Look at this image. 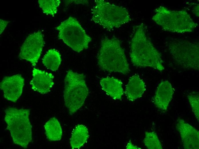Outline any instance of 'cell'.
<instances>
[{
  "label": "cell",
  "mask_w": 199,
  "mask_h": 149,
  "mask_svg": "<svg viewBox=\"0 0 199 149\" xmlns=\"http://www.w3.org/2000/svg\"><path fill=\"white\" fill-rule=\"evenodd\" d=\"M0 34L4 30L9 21L0 19Z\"/></svg>",
  "instance_id": "cell-22"
},
{
  "label": "cell",
  "mask_w": 199,
  "mask_h": 149,
  "mask_svg": "<svg viewBox=\"0 0 199 149\" xmlns=\"http://www.w3.org/2000/svg\"><path fill=\"white\" fill-rule=\"evenodd\" d=\"M176 128L184 149H199V132L197 130L180 118L176 120Z\"/></svg>",
  "instance_id": "cell-11"
},
{
  "label": "cell",
  "mask_w": 199,
  "mask_h": 149,
  "mask_svg": "<svg viewBox=\"0 0 199 149\" xmlns=\"http://www.w3.org/2000/svg\"><path fill=\"white\" fill-rule=\"evenodd\" d=\"M85 78L83 74L69 70L65 78L64 103L71 115L82 106L88 94L89 90Z\"/></svg>",
  "instance_id": "cell-6"
},
{
  "label": "cell",
  "mask_w": 199,
  "mask_h": 149,
  "mask_svg": "<svg viewBox=\"0 0 199 149\" xmlns=\"http://www.w3.org/2000/svg\"><path fill=\"white\" fill-rule=\"evenodd\" d=\"M61 61V55L55 49L49 50L42 59V63L48 69L55 71L58 68Z\"/></svg>",
  "instance_id": "cell-18"
},
{
  "label": "cell",
  "mask_w": 199,
  "mask_h": 149,
  "mask_svg": "<svg viewBox=\"0 0 199 149\" xmlns=\"http://www.w3.org/2000/svg\"><path fill=\"white\" fill-rule=\"evenodd\" d=\"M146 89L144 82L136 74L129 78L126 86L125 94L129 100L134 101L141 97Z\"/></svg>",
  "instance_id": "cell-14"
},
{
  "label": "cell",
  "mask_w": 199,
  "mask_h": 149,
  "mask_svg": "<svg viewBox=\"0 0 199 149\" xmlns=\"http://www.w3.org/2000/svg\"><path fill=\"white\" fill-rule=\"evenodd\" d=\"M187 97L193 112L197 120H199V97L198 92L193 91L189 93Z\"/></svg>",
  "instance_id": "cell-21"
},
{
  "label": "cell",
  "mask_w": 199,
  "mask_h": 149,
  "mask_svg": "<svg viewBox=\"0 0 199 149\" xmlns=\"http://www.w3.org/2000/svg\"><path fill=\"white\" fill-rule=\"evenodd\" d=\"M127 149H140L141 148L137 146L133 145L131 142L129 141L128 142L126 147Z\"/></svg>",
  "instance_id": "cell-24"
},
{
  "label": "cell",
  "mask_w": 199,
  "mask_h": 149,
  "mask_svg": "<svg viewBox=\"0 0 199 149\" xmlns=\"http://www.w3.org/2000/svg\"><path fill=\"white\" fill-rule=\"evenodd\" d=\"M38 2L43 13L53 16L57 13L61 3L60 0H39Z\"/></svg>",
  "instance_id": "cell-19"
},
{
  "label": "cell",
  "mask_w": 199,
  "mask_h": 149,
  "mask_svg": "<svg viewBox=\"0 0 199 149\" xmlns=\"http://www.w3.org/2000/svg\"><path fill=\"white\" fill-rule=\"evenodd\" d=\"M87 128L82 124H78L74 129L70 139L72 149L79 148L86 142L88 138Z\"/></svg>",
  "instance_id": "cell-16"
},
{
  "label": "cell",
  "mask_w": 199,
  "mask_h": 149,
  "mask_svg": "<svg viewBox=\"0 0 199 149\" xmlns=\"http://www.w3.org/2000/svg\"><path fill=\"white\" fill-rule=\"evenodd\" d=\"M166 45L173 60L177 65L185 69L199 70L198 42L173 38Z\"/></svg>",
  "instance_id": "cell-7"
},
{
  "label": "cell",
  "mask_w": 199,
  "mask_h": 149,
  "mask_svg": "<svg viewBox=\"0 0 199 149\" xmlns=\"http://www.w3.org/2000/svg\"><path fill=\"white\" fill-rule=\"evenodd\" d=\"M59 39L73 50L79 52L88 48L91 38L86 33L77 19L70 16L56 28Z\"/></svg>",
  "instance_id": "cell-8"
},
{
  "label": "cell",
  "mask_w": 199,
  "mask_h": 149,
  "mask_svg": "<svg viewBox=\"0 0 199 149\" xmlns=\"http://www.w3.org/2000/svg\"><path fill=\"white\" fill-rule=\"evenodd\" d=\"M174 89L167 80L161 81L158 85L154 97V104L159 109L166 111L171 101Z\"/></svg>",
  "instance_id": "cell-13"
},
{
  "label": "cell",
  "mask_w": 199,
  "mask_h": 149,
  "mask_svg": "<svg viewBox=\"0 0 199 149\" xmlns=\"http://www.w3.org/2000/svg\"><path fill=\"white\" fill-rule=\"evenodd\" d=\"M44 44L43 35L39 31L28 36L21 47L19 57L30 62L35 67L41 54Z\"/></svg>",
  "instance_id": "cell-9"
},
{
  "label": "cell",
  "mask_w": 199,
  "mask_h": 149,
  "mask_svg": "<svg viewBox=\"0 0 199 149\" xmlns=\"http://www.w3.org/2000/svg\"><path fill=\"white\" fill-rule=\"evenodd\" d=\"M91 13L92 21L109 31L118 28L131 20L126 8L104 0L95 1Z\"/></svg>",
  "instance_id": "cell-3"
},
{
  "label": "cell",
  "mask_w": 199,
  "mask_h": 149,
  "mask_svg": "<svg viewBox=\"0 0 199 149\" xmlns=\"http://www.w3.org/2000/svg\"><path fill=\"white\" fill-rule=\"evenodd\" d=\"M100 83L102 89L112 98L115 100L121 99L124 91L121 81L114 77L102 78Z\"/></svg>",
  "instance_id": "cell-15"
},
{
  "label": "cell",
  "mask_w": 199,
  "mask_h": 149,
  "mask_svg": "<svg viewBox=\"0 0 199 149\" xmlns=\"http://www.w3.org/2000/svg\"><path fill=\"white\" fill-rule=\"evenodd\" d=\"M24 85V79L18 74L4 77L0 83V88L4 98L16 102L22 94Z\"/></svg>",
  "instance_id": "cell-10"
},
{
  "label": "cell",
  "mask_w": 199,
  "mask_h": 149,
  "mask_svg": "<svg viewBox=\"0 0 199 149\" xmlns=\"http://www.w3.org/2000/svg\"><path fill=\"white\" fill-rule=\"evenodd\" d=\"M32 73L33 77L30 83L32 89L42 94L49 92L54 84L52 74L35 68Z\"/></svg>",
  "instance_id": "cell-12"
},
{
  "label": "cell",
  "mask_w": 199,
  "mask_h": 149,
  "mask_svg": "<svg viewBox=\"0 0 199 149\" xmlns=\"http://www.w3.org/2000/svg\"><path fill=\"white\" fill-rule=\"evenodd\" d=\"M45 134L50 141H57L61 138L62 131L60 124L56 118L50 119L44 125Z\"/></svg>",
  "instance_id": "cell-17"
},
{
  "label": "cell",
  "mask_w": 199,
  "mask_h": 149,
  "mask_svg": "<svg viewBox=\"0 0 199 149\" xmlns=\"http://www.w3.org/2000/svg\"><path fill=\"white\" fill-rule=\"evenodd\" d=\"M152 19L165 31L179 33L193 32L198 26L185 9L174 10L160 6L154 10Z\"/></svg>",
  "instance_id": "cell-4"
},
{
  "label": "cell",
  "mask_w": 199,
  "mask_h": 149,
  "mask_svg": "<svg viewBox=\"0 0 199 149\" xmlns=\"http://www.w3.org/2000/svg\"><path fill=\"white\" fill-rule=\"evenodd\" d=\"M97 58L102 70L109 72L127 74L130 71L129 64L120 40L105 37L101 40Z\"/></svg>",
  "instance_id": "cell-2"
},
{
  "label": "cell",
  "mask_w": 199,
  "mask_h": 149,
  "mask_svg": "<svg viewBox=\"0 0 199 149\" xmlns=\"http://www.w3.org/2000/svg\"><path fill=\"white\" fill-rule=\"evenodd\" d=\"M134 29L130 52L133 65L150 67L160 72L163 71L164 68L161 55L147 36L144 24L136 26Z\"/></svg>",
  "instance_id": "cell-1"
},
{
  "label": "cell",
  "mask_w": 199,
  "mask_h": 149,
  "mask_svg": "<svg viewBox=\"0 0 199 149\" xmlns=\"http://www.w3.org/2000/svg\"><path fill=\"white\" fill-rule=\"evenodd\" d=\"M192 13L196 16L199 17V4H197L193 7L192 10Z\"/></svg>",
  "instance_id": "cell-23"
},
{
  "label": "cell",
  "mask_w": 199,
  "mask_h": 149,
  "mask_svg": "<svg viewBox=\"0 0 199 149\" xmlns=\"http://www.w3.org/2000/svg\"><path fill=\"white\" fill-rule=\"evenodd\" d=\"M30 112V109L14 107L8 108L5 111L4 120L13 143L25 148L32 140Z\"/></svg>",
  "instance_id": "cell-5"
},
{
  "label": "cell",
  "mask_w": 199,
  "mask_h": 149,
  "mask_svg": "<svg viewBox=\"0 0 199 149\" xmlns=\"http://www.w3.org/2000/svg\"><path fill=\"white\" fill-rule=\"evenodd\" d=\"M146 147L149 149H162V144L156 134L154 132H145L143 140Z\"/></svg>",
  "instance_id": "cell-20"
}]
</instances>
